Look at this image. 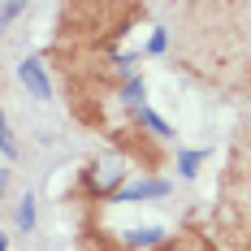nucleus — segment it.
<instances>
[{
    "instance_id": "39448f33",
    "label": "nucleus",
    "mask_w": 251,
    "mask_h": 251,
    "mask_svg": "<svg viewBox=\"0 0 251 251\" xmlns=\"http://www.w3.org/2000/svg\"><path fill=\"white\" fill-rule=\"evenodd\" d=\"M0 151L13 160L18 156V143H13V134H9V122H4V113H0Z\"/></svg>"
},
{
    "instance_id": "423d86ee",
    "label": "nucleus",
    "mask_w": 251,
    "mask_h": 251,
    "mask_svg": "<svg viewBox=\"0 0 251 251\" xmlns=\"http://www.w3.org/2000/svg\"><path fill=\"white\" fill-rule=\"evenodd\" d=\"M200 160H203V151H186V156H182V165H177V174H182V177H195Z\"/></svg>"
},
{
    "instance_id": "6e6552de",
    "label": "nucleus",
    "mask_w": 251,
    "mask_h": 251,
    "mask_svg": "<svg viewBox=\"0 0 251 251\" xmlns=\"http://www.w3.org/2000/svg\"><path fill=\"white\" fill-rule=\"evenodd\" d=\"M139 122H143V126H151V130H156V134H174V130H169V126L160 122V117H156V113H148V108H139Z\"/></svg>"
},
{
    "instance_id": "20e7f679",
    "label": "nucleus",
    "mask_w": 251,
    "mask_h": 251,
    "mask_svg": "<svg viewBox=\"0 0 251 251\" xmlns=\"http://www.w3.org/2000/svg\"><path fill=\"white\" fill-rule=\"evenodd\" d=\"M126 238H130V243H134V247H151V243H160V238H165V234H160V229H130V234H126Z\"/></svg>"
},
{
    "instance_id": "f257e3e1",
    "label": "nucleus",
    "mask_w": 251,
    "mask_h": 251,
    "mask_svg": "<svg viewBox=\"0 0 251 251\" xmlns=\"http://www.w3.org/2000/svg\"><path fill=\"white\" fill-rule=\"evenodd\" d=\"M18 78H22V87L35 96V100H52V82L44 74V65L35 61V56H26L22 65H18Z\"/></svg>"
},
{
    "instance_id": "9d476101",
    "label": "nucleus",
    "mask_w": 251,
    "mask_h": 251,
    "mask_svg": "<svg viewBox=\"0 0 251 251\" xmlns=\"http://www.w3.org/2000/svg\"><path fill=\"white\" fill-rule=\"evenodd\" d=\"M18 13H22V4H0V30H4V26L13 22Z\"/></svg>"
},
{
    "instance_id": "7ed1b4c3",
    "label": "nucleus",
    "mask_w": 251,
    "mask_h": 251,
    "mask_svg": "<svg viewBox=\"0 0 251 251\" xmlns=\"http://www.w3.org/2000/svg\"><path fill=\"white\" fill-rule=\"evenodd\" d=\"M122 177V160H100V169H96V186H113Z\"/></svg>"
},
{
    "instance_id": "f8f14e48",
    "label": "nucleus",
    "mask_w": 251,
    "mask_h": 251,
    "mask_svg": "<svg viewBox=\"0 0 251 251\" xmlns=\"http://www.w3.org/2000/svg\"><path fill=\"white\" fill-rule=\"evenodd\" d=\"M4 186H9V174H4V169H0V195H4Z\"/></svg>"
},
{
    "instance_id": "ddd939ff",
    "label": "nucleus",
    "mask_w": 251,
    "mask_h": 251,
    "mask_svg": "<svg viewBox=\"0 0 251 251\" xmlns=\"http://www.w3.org/2000/svg\"><path fill=\"white\" fill-rule=\"evenodd\" d=\"M4 247H9V238H4V234H0V251H4Z\"/></svg>"
},
{
    "instance_id": "1a4fd4ad",
    "label": "nucleus",
    "mask_w": 251,
    "mask_h": 251,
    "mask_svg": "<svg viewBox=\"0 0 251 251\" xmlns=\"http://www.w3.org/2000/svg\"><path fill=\"white\" fill-rule=\"evenodd\" d=\"M126 104H143V82H126Z\"/></svg>"
},
{
    "instance_id": "f03ea898",
    "label": "nucleus",
    "mask_w": 251,
    "mask_h": 251,
    "mask_svg": "<svg viewBox=\"0 0 251 251\" xmlns=\"http://www.w3.org/2000/svg\"><path fill=\"white\" fill-rule=\"evenodd\" d=\"M165 191H169V182H134V186H126V191H117V203L151 200V195H165Z\"/></svg>"
},
{
    "instance_id": "0eeeda50",
    "label": "nucleus",
    "mask_w": 251,
    "mask_h": 251,
    "mask_svg": "<svg viewBox=\"0 0 251 251\" xmlns=\"http://www.w3.org/2000/svg\"><path fill=\"white\" fill-rule=\"evenodd\" d=\"M18 226H22V229H30V226H35V200H30V195H26V200H22V208H18Z\"/></svg>"
},
{
    "instance_id": "9b49d317",
    "label": "nucleus",
    "mask_w": 251,
    "mask_h": 251,
    "mask_svg": "<svg viewBox=\"0 0 251 251\" xmlns=\"http://www.w3.org/2000/svg\"><path fill=\"white\" fill-rule=\"evenodd\" d=\"M148 48H151V52H165V30H156V35H151Z\"/></svg>"
}]
</instances>
